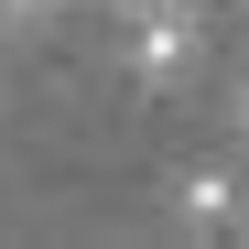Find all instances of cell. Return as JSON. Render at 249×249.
Returning a JSON list of instances; mask_svg holds the SVG:
<instances>
[{
	"label": "cell",
	"instance_id": "cell-1",
	"mask_svg": "<svg viewBox=\"0 0 249 249\" xmlns=\"http://www.w3.org/2000/svg\"><path fill=\"white\" fill-rule=\"evenodd\" d=\"M130 76H141V87H184V76H195V22H184V0H152V11H141Z\"/></svg>",
	"mask_w": 249,
	"mask_h": 249
},
{
	"label": "cell",
	"instance_id": "cell-2",
	"mask_svg": "<svg viewBox=\"0 0 249 249\" xmlns=\"http://www.w3.org/2000/svg\"><path fill=\"white\" fill-rule=\"evenodd\" d=\"M174 195H184V217H195V228H228V195H238V184L217 174V162H206V174H184Z\"/></svg>",
	"mask_w": 249,
	"mask_h": 249
},
{
	"label": "cell",
	"instance_id": "cell-3",
	"mask_svg": "<svg viewBox=\"0 0 249 249\" xmlns=\"http://www.w3.org/2000/svg\"><path fill=\"white\" fill-rule=\"evenodd\" d=\"M0 11H33V0H0Z\"/></svg>",
	"mask_w": 249,
	"mask_h": 249
},
{
	"label": "cell",
	"instance_id": "cell-4",
	"mask_svg": "<svg viewBox=\"0 0 249 249\" xmlns=\"http://www.w3.org/2000/svg\"><path fill=\"white\" fill-rule=\"evenodd\" d=\"M238 119H249V87H238Z\"/></svg>",
	"mask_w": 249,
	"mask_h": 249
}]
</instances>
